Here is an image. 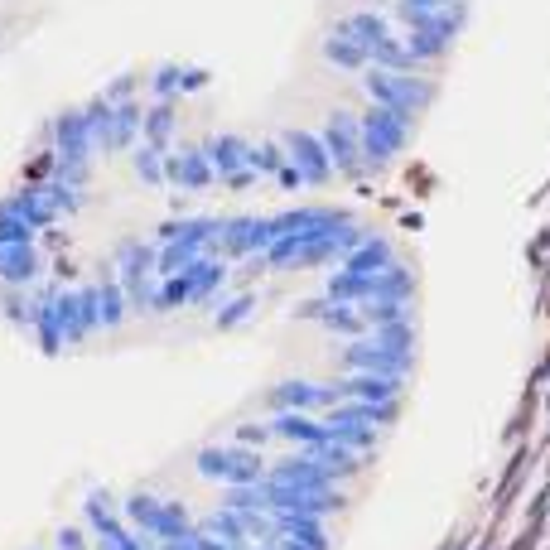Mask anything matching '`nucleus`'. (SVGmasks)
Masks as SVG:
<instances>
[{
	"label": "nucleus",
	"mask_w": 550,
	"mask_h": 550,
	"mask_svg": "<svg viewBox=\"0 0 550 550\" xmlns=\"http://www.w3.org/2000/svg\"><path fill=\"white\" fill-rule=\"evenodd\" d=\"M193 468L203 478L222 483V488H261L271 478V464L261 459V449H247V444H237V440L193 449Z\"/></svg>",
	"instance_id": "obj_1"
},
{
	"label": "nucleus",
	"mask_w": 550,
	"mask_h": 550,
	"mask_svg": "<svg viewBox=\"0 0 550 550\" xmlns=\"http://www.w3.org/2000/svg\"><path fill=\"white\" fill-rule=\"evenodd\" d=\"M58 290H63V285H39V290H29V295H34L29 333H34V343H39L44 358H58V353L68 348V329H63V319H58Z\"/></svg>",
	"instance_id": "obj_2"
},
{
	"label": "nucleus",
	"mask_w": 550,
	"mask_h": 550,
	"mask_svg": "<svg viewBox=\"0 0 550 550\" xmlns=\"http://www.w3.org/2000/svg\"><path fill=\"white\" fill-rule=\"evenodd\" d=\"M165 184H179V189L189 193H208L218 184V174L208 165V155H203V145H174L165 155Z\"/></svg>",
	"instance_id": "obj_3"
},
{
	"label": "nucleus",
	"mask_w": 550,
	"mask_h": 550,
	"mask_svg": "<svg viewBox=\"0 0 550 550\" xmlns=\"http://www.w3.org/2000/svg\"><path fill=\"white\" fill-rule=\"evenodd\" d=\"M49 145H54L58 160H92L97 150H92V131H87V116L83 107H68L54 116V131H49Z\"/></svg>",
	"instance_id": "obj_4"
},
{
	"label": "nucleus",
	"mask_w": 550,
	"mask_h": 550,
	"mask_svg": "<svg viewBox=\"0 0 550 550\" xmlns=\"http://www.w3.org/2000/svg\"><path fill=\"white\" fill-rule=\"evenodd\" d=\"M83 526L92 531V541H116V536H126L131 526L121 517V497L102 493V488H92L83 502Z\"/></svg>",
	"instance_id": "obj_5"
},
{
	"label": "nucleus",
	"mask_w": 550,
	"mask_h": 550,
	"mask_svg": "<svg viewBox=\"0 0 550 550\" xmlns=\"http://www.w3.org/2000/svg\"><path fill=\"white\" fill-rule=\"evenodd\" d=\"M44 275V251L34 247H0V285H15V290H29L34 280Z\"/></svg>",
	"instance_id": "obj_6"
},
{
	"label": "nucleus",
	"mask_w": 550,
	"mask_h": 550,
	"mask_svg": "<svg viewBox=\"0 0 550 550\" xmlns=\"http://www.w3.org/2000/svg\"><path fill=\"white\" fill-rule=\"evenodd\" d=\"M5 203H10V208H15V213H20V218H25L34 232H54L58 222H63V218L54 213V203H49V193L34 189V184H20V189L10 193Z\"/></svg>",
	"instance_id": "obj_7"
},
{
	"label": "nucleus",
	"mask_w": 550,
	"mask_h": 550,
	"mask_svg": "<svg viewBox=\"0 0 550 550\" xmlns=\"http://www.w3.org/2000/svg\"><path fill=\"white\" fill-rule=\"evenodd\" d=\"M111 275H116L121 285L150 280V275H155V242H121L116 256H111Z\"/></svg>",
	"instance_id": "obj_8"
},
{
	"label": "nucleus",
	"mask_w": 550,
	"mask_h": 550,
	"mask_svg": "<svg viewBox=\"0 0 550 550\" xmlns=\"http://www.w3.org/2000/svg\"><path fill=\"white\" fill-rule=\"evenodd\" d=\"M174 126H179V111H174V102H145V126H140V145H150V150L169 155Z\"/></svg>",
	"instance_id": "obj_9"
},
{
	"label": "nucleus",
	"mask_w": 550,
	"mask_h": 550,
	"mask_svg": "<svg viewBox=\"0 0 550 550\" xmlns=\"http://www.w3.org/2000/svg\"><path fill=\"white\" fill-rule=\"evenodd\" d=\"M140 126H145V102H116L111 111V155H131L140 145Z\"/></svg>",
	"instance_id": "obj_10"
},
{
	"label": "nucleus",
	"mask_w": 550,
	"mask_h": 550,
	"mask_svg": "<svg viewBox=\"0 0 550 550\" xmlns=\"http://www.w3.org/2000/svg\"><path fill=\"white\" fill-rule=\"evenodd\" d=\"M111 111H116V107H111L102 92H97V97L83 107L87 131H92V150H97V155H111Z\"/></svg>",
	"instance_id": "obj_11"
},
{
	"label": "nucleus",
	"mask_w": 550,
	"mask_h": 550,
	"mask_svg": "<svg viewBox=\"0 0 550 550\" xmlns=\"http://www.w3.org/2000/svg\"><path fill=\"white\" fill-rule=\"evenodd\" d=\"M73 300H78V333L83 338L102 333V290L97 285H73Z\"/></svg>",
	"instance_id": "obj_12"
},
{
	"label": "nucleus",
	"mask_w": 550,
	"mask_h": 550,
	"mask_svg": "<svg viewBox=\"0 0 550 550\" xmlns=\"http://www.w3.org/2000/svg\"><path fill=\"white\" fill-rule=\"evenodd\" d=\"M97 290H102V329H121L126 324V285L116 280V275H107V280H97Z\"/></svg>",
	"instance_id": "obj_13"
},
{
	"label": "nucleus",
	"mask_w": 550,
	"mask_h": 550,
	"mask_svg": "<svg viewBox=\"0 0 550 550\" xmlns=\"http://www.w3.org/2000/svg\"><path fill=\"white\" fill-rule=\"evenodd\" d=\"M131 169H136V179L145 189H160V184H165V155L150 150V145H136V150H131Z\"/></svg>",
	"instance_id": "obj_14"
},
{
	"label": "nucleus",
	"mask_w": 550,
	"mask_h": 550,
	"mask_svg": "<svg viewBox=\"0 0 550 550\" xmlns=\"http://www.w3.org/2000/svg\"><path fill=\"white\" fill-rule=\"evenodd\" d=\"M0 314H5L10 324L29 329V319H34V295H29V290H15V285H0Z\"/></svg>",
	"instance_id": "obj_15"
},
{
	"label": "nucleus",
	"mask_w": 550,
	"mask_h": 550,
	"mask_svg": "<svg viewBox=\"0 0 550 550\" xmlns=\"http://www.w3.org/2000/svg\"><path fill=\"white\" fill-rule=\"evenodd\" d=\"M34 237H39V232H34L10 203H0V247H29Z\"/></svg>",
	"instance_id": "obj_16"
},
{
	"label": "nucleus",
	"mask_w": 550,
	"mask_h": 550,
	"mask_svg": "<svg viewBox=\"0 0 550 550\" xmlns=\"http://www.w3.org/2000/svg\"><path fill=\"white\" fill-rule=\"evenodd\" d=\"M44 193H49V203H54V213L63 222L68 218H78V213H83V193L78 189H68V184H58V179H49V184H44Z\"/></svg>",
	"instance_id": "obj_17"
},
{
	"label": "nucleus",
	"mask_w": 550,
	"mask_h": 550,
	"mask_svg": "<svg viewBox=\"0 0 550 550\" xmlns=\"http://www.w3.org/2000/svg\"><path fill=\"white\" fill-rule=\"evenodd\" d=\"M58 319H63V329H68V348L87 343L83 333H78V300H73V290H58Z\"/></svg>",
	"instance_id": "obj_18"
},
{
	"label": "nucleus",
	"mask_w": 550,
	"mask_h": 550,
	"mask_svg": "<svg viewBox=\"0 0 550 550\" xmlns=\"http://www.w3.org/2000/svg\"><path fill=\"white\" fill-rule=\"evenodd\" d=\"M136 92H140L136 73H121V78H111V83L102 87V97H107L111 107H116V102H136Z\"/></svg>",
	"instance_id": "obj_19"
},
{
	"label": "nucleus",
	"mask_w": 550,
	"mask_h": 550,
	"mask_svg": "<svg viewBox=\"0 0 550 550\" xmlns=\"http://www.w3.org/2000/svg\"><path fill=\"white\" fill-rule=\"evenodd\" d=\"M58 550H92L87 546V526H63L58 531Z\"/></svg>",
	"instance_id": "obj_20"
},
{
	"label": "nucleus",
	"mask_w": 550,
	"mask_h": 550,
	"mask_svg": "<svg viewBox=\"0 0 550 550\" xmlns=\"http://www.w3.org/2000/svg\"><path fill=\"white\" fill-rule=\"evenodd\" d=\"M203 87H208V73L184 63V87H179V97H193V92H203Z\"/></svg>",
	"instance_id": "obj_21"
}]
</instances>
